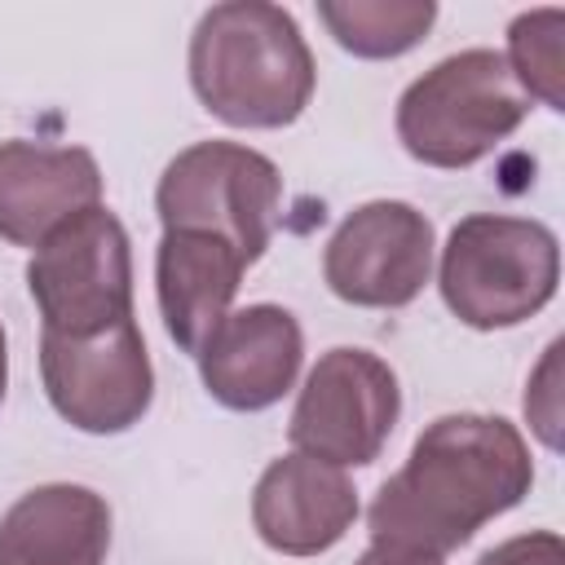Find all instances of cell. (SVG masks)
<instances>
[{
    "mask_svg": "<svg viewBox=\"0 0 565 565\" xmlns=\"http://www.w3.org/2000/svg\"><path fill=\"white\" fill-rule=\"evenodd\" d=\"M561 282V243L534 216H463L437 265L446 309L472 331H508L547 309Z\"/></svg>",
    "mask_w": 565,
    "mask_h": 565,
    "instance_id": "3",
    "label": "cell"
},
{
    "mask_svg": "<svg viewBox=\"0 0 565 565\" xmlns=\"http://www.w3.org/2000/svg\"><path fill=\"white\" fill-rule=\"evenodd\" d=\"M282 203L278 163L238 141L185 146L154 185V212L163 230H203L230 238L247 265H256L274 238Z\"/></svg>",
    "mask_w": 565,
    "mask_h": 565,
    "instance_id": "6",
    "label": "cell"
},
{
    "mask_svg": "<svg viewBox=\"0 0 565 565\" xmlns=\"http://www.w3.org/2000/svg\"><path fill=\"white\" fill-rule=\"evenodd\" d=\"M353 565H441V556H428L415 547H393V543H371Z\"/></svg>",
    "mask_w": 565,
    "mask_h": 565,
    "instance_id": "19",
    "label": "cell"
},
{
    "mask_svg": "<svg viewBox=\"0 0 565 565\" xmlns=\"http://www.w3.org/2000/svg\"><path fill=\"white\" fill-rule=\"evenodd\" d=\"M305 362V331L282 305H247L225 313L199 353V375L225 411H265L282 402Z\"/></svg>",
    "mask_w": 565,
    "mask_h": 565,
    "instance_id": "10",
    "label": "cell"
},
{
    "mask_svg": "<svg viewBox=\"0 0 565 565\" xmlns=\"http://www.w3.org/2000/svg\"><path fill=\"white\" fill-rule=\"evenodd\" d=\"M26 291L53 335H97L132 318V243L97 203L62 221L26 260Z\"/></svg>",
    "mask_w": 565,
    "mask_h": 565,
    "instance_id": "5",
    "label": "cell"
},
{
    "mask_svg": "<svg viewBox=\"0 0 565 565\" xmlns=\"http://www.w3.org/2000/svg\"><path fill=\"white\" fill-rule=\"evenodd\" d=\"M402 415L397 371L371 349H327L291 406L287 441L291 450L331 463V468H366L388 446Z\"/></svg>",
    "mask_w": 565,
    "mask_h": 565,
    "instance_id": "7",
    "label": "cell"
},
{
    "mask_svg": "<svg viewBox=\"0 0 565 565\" xmlns=\"http://www.w3.org/2000/svg\"><path fill=\"white\" fill-rule=\"evenodd\" d=\"M530 115L503 53L463 49L428 66L397 97V141L428 168H472L499 150Z\"/></svg>",
    "mask_w": 565,
    "mask_h": 565,
    "instance_id": "4",
    "label": "cell"
},
{
    "mask_svg": "<svg viewBox=\"0 0 565 565\" xmlns=\"http://www.w3.org/2000/svg\"><path fill=\"white\" fill-rule=\"evenodd\" d=\"M243 274L247 260L230 238L203 230H163L154 247V296L181 353H203L212 331L225 322Z\"/></svg>",
    "mask_w": 565,
    "mask_h": 565,
    "instance_id": "13",
    "label": "cell"
},
{
    "mask_svg": "<svg viewBox=\"0 0 565 565\" xmlns=\"http://www.w3.org/2000/svg\"><path fill=\"white\" fill-rule=\"evenodd\" d=\"M477 565H565V539L556 530H530L494 543Z\"/></svg>",
    "mask_w": 565,
    "mask_h": 565,
    "instance_id": "18",
    "label": "cell"
},
{
    "mask_svg": "<svg viewBox=\"0 0 565 565\" xmlns=\"http://www.w3.org/2000/svg\"><path fill=\"white\" fill-rule=\"evenodd\" d=\"M110 503L71 481L26 490L0 516V565H106Z\"/></svg>",
    "mask_w": 565,
    "mask_h": 565,
    "instance_id": "14",
    "label": "cell"
},
{
    "mask_svg": "<svg viewBox=\"0 0 565 565\" xmlns=\"http://www.w3.org/2000/svg\"><path fill=\"white\" fill-rule=\"evenodd\" d=\"M318 22L327 35L366 62L411 53L437 22L433 0H318Z\"/></svg>",
    "mask_w": 565,
    "mask_h": 565,
    "instance_id": "15",
    "label": "cell"
},
{
    "mask_svg": "<svg viewBox=\"0 0 565 565\" xmlns=\"http://www.w3.org/2000/svg\"><path fill=\"white\" fill-rule=\"evenodd\" d=\"M40 380L49 406L93 437L128 433L154 402V366L137 318L97 335L40 331Z\"/></svg>",
    "mask_w": 565,
    "mask_h": 565,
    "instance_id": "8",
    "label": "cell"
},
{
    "mask_svg": "<svg viewBox=\"0 0 565 565\" xmlns=\"http://www.w3.org/2000/svg\"><path fill=\"white\" fill-rule=\"evenodd\" d=\"M102 203V168L84 146L0 141V238L40 247L62 221Z\"/></svg>",
    "mask_w": 565,
    "mask_h": 565,
    "instance_id": "12",
    "label": "cell"
},
{
    "mask_svg": "<svg viewBox=\"0 0 565 565\" xmlns=\"http://www.w3.org/2000/svg\"><path fill=\"white\" fill-rule=\"evenodd\" d=\"M433 221L402 199H371L353 207L322 252L331 296L358 309H402L433 274Z\"/></svg>",
    "mask_w": 565,
    "mask_h": 565,
    "instance_id": "9",
    "label": "cell"
},
{
    "mask_svg": "<svg viewBox=\"0 0 565 565\" xmlns=\"http://www.w3.org/2000/svg\"><path fill=\"white\" fill-rule=\"evenodd\" d=\"M358 521V490L344 468L300 450L278 455L252 490V530L278 556H322Z\"/></svg>",
    "mask_w": 565,
    "mask_h": 565,
    "instance_id": "11",
    "label": "cell"
},
{
    "mask_svg": "<svg viewBox=\"0 0 565 565\" xmlns=\"http://www.w3.org/2000/svg\"><path fill=\"white\" fill-rule=\"evenodd\" d=\"M561 349L565 344L552 340L543 362H539V371L525 384V415H530V424H534V433L543 437L547 450L561 446V433H556L561 428V393H556V384H561Z\"/></svg>",
    "mask_w": 565,
    "mask_h": 565,
    "instance_id": "17",
    "label": "cell"
},
{
    "mask_svg": "<svg viewBox=\"0 0 565 565\" xmlns=\"http://www.w3.org/2000/svg\"><path fill=\"white\" fill-rule=\"evenodd\" d=\"M530 486L534 459L512 419L477 411L441 415L415 437L406 463L380 486L366 512L371 543L446 556L486 521L512 512Z\"/></svg>",
    "mask_w": 565,
    "mask_h": 565,
    "instance_id": "1",
    "label": "cell"
},
{
    "mask_svg": "<svg viewBox=\"0 0 565 565\" xmlns=\"http://www.w3.org/2000/svg\"><path fill=\"white\" fill-rule=\"evenodd\" d=\"M4 388H9V340H4V322H0V402H4Z\"/></svg>",
    "mask_w": 565,
    "mask_h": 565,
    "instance_id": "20",
    "label": "cell"
},
{
    "mask_svg": "<svg viewBox=\"0 0 565 565\" xmlns=\"http://www.w3.org/2000/svg\"><path fill=\"white\" fill-rule=\"evenodd\" d=\"M318 84L313 53L282 4H212L190 35V88L230 128H287Z\"/></svg>",
    "mask_w": 565,
    "mask_h": 565,
    "instance_id": "2",
    "label": "cell"
},
{
    "mask_svg": "<svg viewBox=\"0 0 565 565\" xmlns=\"http://www.w3.org/2000/svg\"><path fill=\"white\" fill-rule=\"evenodd\" d=\"M503 62L530 102L565 110V9L516 13L508 26Z\"/></svg>",
    "mask_w": 565,
    "mask_h": 565,
    "instance_id": "16",
    "label": "cell"
}]
</instances>
